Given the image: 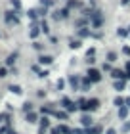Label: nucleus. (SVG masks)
<instances>
[{
	"mask_svg": "<svg viewBox=\"0 0 130 134\" xmlns=\"http://www.w3.org/2000/svg\"><path fill=\"white\" fill-rule=\"evenodd\" d=\"M61 105H63L69 113H73V111H77V109H78V105H77L75 102H71L69 98H63V100H61Z\"/></svg>",
	"mask_w": 130,
	"mask_h": 134,
	"instance_id": "obj_3",
	"label": "nucleus"
},
{
	"mask_svg": "<svg viewBox=\"0 0 130 134\" xmlns=\"http://www.w3.org/2000/svg\"><path fill=\"white\" fill-rule=\"evenodd\" d=\"M122 54H126V56H130V46H125V48H122Z\"/></svg>",
	"mask_w": 130,
	"mask_h": 134,
	"instance_id": "obj_43",
	"label": "nucleus"
},
{
	"mask_svg": "<svg viewBox=\"0 0 130 134\" xmlns=\"http://www.w3.org/2000/svg\"><path fill=\"white\" fill-rule=\"evenodd\" d=\"M128 111H130V107H126V105L119 107V119H126L128 117Z\"/></svg>",
	"mask_w": 130,
	"mask_h": 134,
	"instance_id": "obj_11",
	"label": "nucleus"
},
{
	"mask_svg": "<svg viewBox=\"0 0 130 134\" xmlns=\"http://www.w3.org/2000/svg\"><path fill=\"white\" fill-rule=\"evenodd\" d=\"M126 71H130V62H128V63H126Z\"/></svg>",
	"mask_w": 130,
	"mask_h": 134,
	"instance_id": "obj_50",
	"label": "nucleus"
},
{
	"mask_svg": "<svg viewBox=\"0 0 130 134\" xmlns=\"http://www.w3.org/2000/svg\"><path fill=\"white\" fill-rule=\"evenodd\" d=\"M8 134H17V132H15V129H12V130H8Z\"/></svg>",
	"mask_w": 130,
	"mask_h": 134,
	"instance_id": "obj_49",
	"label": "nucleus"
},
{
	"mask_svg": "<svg viewBox=\"0 0 130 134\" xmlns=\"http://www.w3.org/2000/svg\"><path fill=\"white\" fill-rule=\"evenodd\" d=\"M111 77H113L115 81H119V79H122V81H125V79H128V73L122 71V69H113V71H111Z\"/></svg>",
	"mask_w": 130,
	"mask_h": 134,
	"instance_id": "obj_4",
	"label": "nucleus"
},
{
	"mask_svg": "<svg viewBox=\"0 0 130 134\" xmlns=\"http://www.w3.org/2000/svg\"><path fill=\"white\" fill-rule=\"evenodd\" d=\"M8 90H10V92H14V94H17V96H21V94H23V88L19 86V84H10Z\"/></svg>",
	"mask_w": 130,
	"mask_h": 134,
	"instance_id": "obj_10",
	"label": "nucleus"
},
{
	"mask_svg": "<svg viewBox=\"0 0 130 134\" xmlns=\"http://www.w3.org/2000/svg\"><path fill=\"white\" fill-rule=\"evenodd\" d=\"M103 71H113L111 69V63H103Z\"/></svg>",
	"mask_w": 130,
	"mask_h": 134,
	"instance_id": "obj_42",
	"label": "nucleus"
},
{
	"mask_svg": "<svg viewBox=\"0 0 130 134\" xmlns=\"http://www.w3.org/2000/svg\"><path fill=\"white\" fill-rule=\"evenodd\" d=\"M42 6H54V0H40Z\"/></svg>",
	"mask_w": 130,
	"mask_h": 134,
	"instance_id": "obj_35",
	"label": "nucleus"
},
{
	"mask_svg": "<svg viewBox=\"0 0 130 134\" xmlns=\"http://www.w3.org/2000/svg\"><path fill=\"white\" fill-rule=\"evenodd\" d=\"M33 48H35V50H44V44H40V42H35V44H33Z\"/></svg>",
	"mask_w": 130,
	"mask_h": 134,
	"instance_id": "obj_33",
	"label": "nucleus"
},
{
	"mask_svg": "<svg viewBox=\"0 0 130 134\" xmlns=\"http://www.w3.org/2000/svg\"><path fill=\"white\" fill-rule=\"evenodd\" d=\"M94 54H96V50H94V48H90V50H88V54H86V56L90 58V56H94Z\"/></svg>",
	"mask_w": 130,
	"mask_h": 134,
	"instance_id": "obj_44",
	"label": "nucleus"
},
{
	"mask_svg": "<svg viewBox=\"0 0 130 134\" xmlns=\"http://www.w3.org/2000/svg\"><path fill=\"white\" fill-rule=\"evenodd\" d=\"M86 134H101V126H90L86 129Z\"/></svg>",
	"mask_w": 130,
	"mask_h": 134,
	"instance_id": "obj_17",
	"label": "nucleus"
},
{
	"mask_svg": "<svg viewBox=\"0 0 130 134\" xmlns=\"http://www.w3.org/2000/svg\"><path fill=\"white\" fill-rule=\"evenodd\" d=\"M80 123H82V126H86V129H90V126H92V117H88V115H82Z\"/></svg>",
	"mask_w": 130,
	"mask_h": 134,
	"instance_id": "obj_12",
	"label": "nucleus"
},
{
	"mask_svg": "<svg viewBox=\"0 0 130 134\" xmlns=\"http://www.w3.org/2000/svg\"><path fill=\"white\" fill-rule=\"evenodd\" d=\"M50 134H61V130H59V126H55V129H52V130H50Z\"/></svg>",
	"mask_w": 130,
	"mask_h": 134,
	"instance_id": "obj_40",
	"label": "nucleus"
},
{
	"mask_svg": "<svg viewBox=\"0 0 130 134\" xmlns=\"http://www.w3.org/2000/svg\"><path fill=\"white\" fill-rule=\"evenodd\" d=\"M125 105H126V107H130V98H126V100H125Z\"/></svg>",
	"mask_w": 130,
	"mask_h": 134,
	"instance_id": "obj_47",
	"label": "nucleus"
},
{
	"mask_svg": "<svg viewBox=\"0 0 130 134\" xmlns=\"http://www.w3.org/2000/svg\"><path fill=\"white\" fill-rule=\"evenodd\" d=\"M0 134H8V129H6V126H2V129H0Z\"/></svg>",
	"mask_w": 130,
	"mask_h": 134,
	"instance_id": "obj_46",
	"label": "nucleus"
},
{
	"mask_svg": "<svg viewBox=\"0 0 130 134\" xmlns=\"http://www.w3.org/2000/svg\"><path fill=\"white\" fill-rule=\"evenodd\" d=\"M48 75H50V73H48V71H40V73H38V77H40V79H46Z\"/></svg>",
	"mask_w": 130,
	"mask_h": 134,
	"instance_id": "obj_38",
	"label": "nucleus"
},
{
	"mask_svg": "<svg viewBox=\"0 0 130 134\" xmlns=\"http://www.w3.org/2000/svg\"><path fill=\"white\" fill-rule=\"evenodd\" d=\"M107 62H109V63L117 62V54H115V52H109V54H107Z\"/></svg>",
	"mask_w": 130,
	"mask_h": 134,
	"instance_id": "obj_27",
	"label": "nucleus"
},
{
	"mask_svg": "<svg viewBox=\"0 0 130 134\" xmlns=\"http://www.w3.org/2000/svg\"><path fill=\"white\" fill-rule=\"evenodd\" d=\"M121 4H122V6H126V4H130V0H122Z\"/></svg>",
	"mask_w": 130,
	"mask_h": 134,
	"instance_id": "obj_48",
	"label": "nucleus"
},
{
	"mask_svg": "<svg viewBox=\"0 0 130 134\" xmlns=\"http://www.w3.org/2000/svg\"><path fill=\"white\" fill-rule=\"evenodd\" d=\"M38 123H40V126H42V129H50V119H48L46 115H44V117H42V119L38 121Z\"/></svg>",
	"mask_w": 130,
	"mask_h": 134,
	"instance_id": "obj_18",
	"label": "nucleus"
},
{
	"mask_svg": "<svg viewBox=\"0 0 130 134\" xmlns=\"http://www.w3.org/2000/svg\"><path fill=\"white\" fill-rule=\"evenodd\" d=\"M8 77V69L6 67H0V79H6Z\"/></svg>",
	"mask_w": 130,
	"mask_h": 134,
	"instance_id": "obj_30",
	"label": "nucleus"
},
{
	"mask_svg": "<svg viewBox=\"0 0 130 134\" xmlns=\"http://www.w3.org/2000/svg\"><path fill=\"white\" fill-rule=\"evenodd\" d=\"M36 12H38V15L44 17V15L48 14V6H42V8H40V10H36Z\"/></svg>",
	"mask_w": 130,
	"mask_h": 134,
	"instance_id": "obj_29",
	"label": "nucleus"
},
{
	"mask_svg": "<svg viewBox=\"0 0 130 134\" xmlns=\"http://www.w3.org/2000/svg\"><path fill=\"white\" fill-rule=\"evenodd\" d=\"M27 15H29V19H33V21H35V19H36V15H38V12H36V10H29V12H27Z\"/></svg>",
	"mask_w": 130,
	"mask_h": 134,
	"instance_id": "obj_26",
	"label": "nucleus"
},
{
	"mask_svg": "<svg viewBox=\"0 0 130 134\" xmlns=\"http://www.w3.org/2000/svg\"><path fill=\"white\" fill-rule=\"evenodd\" d=\"M96 109H100V100L98 98L88 100V111H96Z\"/></svg>",
	"mask_w": 130,
	"mask_h": 134,
	"instance_id": "obj_6",
	"label": "nucleus"
},
{
	"mask_svg": "<svg viewBox=\"0 0 130 134\" xmlns=\"http://www.w3.org/2000/svg\"><path fill=\"white\" fill-rule=\"evenodd\" d=\"M115 90H119V92H121V90H125V81H122V79L115 82Z\"/></svg>",
	"mask_w": 130,
	"mask_h": 134,
	"instance_id": "obj_24",
	"label": "nucleus"
},
{
	"mask_svg": "<svg viewBox=\"0 0 130 134\" xmlns=\"http://www.w3.org/2000/svg\"><path fill=\"white\" fill-rule=\"evenodd\" d=\"M117 35H119L121 38H125V36L130 35V29H119V31H117Z\"/></svg>",
	"mask_w": 130,
	"mask_h": 134,
	"instance_id": "obj_21",
	"label": "nucleus"
},
{
	"mask_svg": "<svg viewBox=\"0 0 130 134\" xmlns=\"http://www.w3.org/2000/svg\"><path fill=\"white\" fill-rule=\"evenodd\" d=\"M52 62H54L52 56H40V58H38V63H40V65H52Z\"/></svg>",
	"mask_w": 130,
	"mask_h": 134,
	"instance_id": "obj_8",
	"label": "nucleus"
},
{
	"mask_svg": "<svg viewBox=\"0 0 130 134\" xmlns=\"http://www.w3.org/2000/svg\"><path fill=\"white\" fill-rule=\"evenodd\" d=\"M90 21H92V25H94V27H101V23H103L101 12L100 10H94V12H92V15H90Z\"/></svg>",
	"mask_w": 130,
	"mask_h": 134,
	"instance_id": "obj_1",
	"label": "nucleus"
},
{
	"mask_svg": "<svg viewBox=\"0 0 130 134\" xmlns=\"http://www.w3.org/2000/svg\"><path fill=\"white\" fill-rule=\"evenodd\" d=\"M125 100H126V98H122V96H117V98L113 100V103H115L117 107H122V105H125Z\"/></svg>",
	"mask_w": 130,
	"mask_h": 134,
	"instance_id": "obj_19",
	"label": "nucleus"
},
{
	"mask_svg": "<svg viewBox=\"0 0 130 134\" xmlns=\"http://www.w3.org/2000/svg\"><path fill=\"white\" fill-rule=\"evenodd\" d=\"M75 6L78 8V6H80V2H77V0H69V8H75Z\"/></svg>",
	"mask_w": 130,
	"mask_h": 134,
	"instance_id": "obj_36",
	"label": "nucleus"
},
{
	"mask_svg": "<svg viewBox=\"0 0 130 134\" xmlns=\"http://www.w3.org/2000/svg\"><path fill=\"white\" fill-rule=\"evenodd\" d=\"M36 121H38V117H36V113H35V111L27 113V123H36Z\"/></svg>",
	"mask_w": 130,
	"mask_h": 134,
	"instance_id": "obj_20",
	"label": "nucleus"
},
{
	"mask_svg": "<svg viewBox=\"0 0 130 134\" xmlns=\"http://www.w3.org/2000/svg\"><path fill=\"white\" fill-rule=\"evenodd\" d=\"M15 59H17V54H15V52H14V54H10V56L6 58V65H8V67H12V65L15 63Z\"/></svg>",
	"mask_w": 130,
	"mask_h": 134,
	"instance_id": "obj_13",
	"label": "nucleus"
},
{
	"mask_svg": "<svg viewBox=\"0 0 130 134\" xmlns=\"http://www.w3.org/2000/svg\"><path fill=\"white\" fill-rule=\"evenodd\" d=\"M86 23H88V19H78V21H77V27H84Z\"/></svg>",
	"mask_w": 130,
	"mask_h": 134,
	"instance_id": "obj_37",
	"label": "nucleus"
},
{
	"mask_svg": "<svg viewBox=\"0 0 130 134\" xmlns=\"http://www.w3.org/2000/svg\"><path fill=\"white\" fill-rule=\"evenodd\" d=\"M12 6H14L15 10H19L21 8V2H19V0H12Z\"/></svg>",
	"mask_w": 130,
	"mask_h": 134,
	"instance_id": "obj_34",
	"label": "nucleus"
},
{
	"mask_svg": "<svg viewBox=\"0 0 130 134\" xmlns=\"http://www.w3.org/2000/svg\"><path fill=\"white\" fill-rule=\"evenodd\" d=\"M73 134H86V130H82V129H75V130H73Z\"/></svg>",
	"mask_w": 130,
	"mask_h": 134,
	"instance_id": "obj_41",
	"label": "nucleus"
},
{
	"mask_svg": "<svg viewBox=\"0 0 130 134\" xmlns=\"http://www.w3.org/2000/svg\"><path fill=\"white\" fill-rule=\"evenodd\" d=\"M4 119H10V115L8 113H0V123H2Z\"/></svg>",
	"mask_w": 130,
	"mask_h": 134,
	"instance_id": "obj_39",
	"label": "nucleus"
},
{
	"mask_svg": "<svg viewBox=\"0 0 130 134\" xmlns=\"http://www.w3.org/2000/svg\"><path fill=\"white\" fill-rule=\"evenodd\" d=\"M6 23H10V25H12V23H14V25H17V12H6Z\"/></svg>",
	"mask_w": 130,
	"mask_h": 134,
	"instance_id": "obj_5",
	"label": "nucleus"
},
{
	"mask_svg": "<svg viewBox=\"0 0 130 134\" xmlns=\"http://www.w3.org/2000/svg\"><path fill=\"white\" fill-rule=\"evenodd\" d=\"M105 134H117V130H115V129H107V132H105Z\"/></svg>",
	"mask_w": 130,
	"mask_h": 134,
	"instance_id": "obj_45",
	"label": "nucleus"
},
{
	"mask_svg": "<svg viewBox=\"0 0 130 134\" xmlns=\"http://www.w3.org/2000/svg\"><path fill=\"white\" fill-rule=\"evenodd\" d=\"M92 88V81L88 77H84L82 79V84H80V90H82V92H86V90H90Z\"/></svg>",
	"mask_w": 130,
	"mask_h": 134,
	"instance_id": "obj_7",
	"label": "nucleus"
},
{
	"mask_svg": "<svg viewBox=\"0 0 130 134\" xmlns=\"http://www.w3.org/2000/svg\"><path fill=\"white\" fill-rule=\"evenodd\" d=\"M23 111H25V113H31V111H33V103H31V102H25V103H23Z\"/></svg>",
	"mask_w": 130,
	"mask_h": 134,
	"instance_id": "obj_23",
	"label": "nucleus"
},
{
	"mask_svg": "<svg viewBox=\"0 0 130 134\" xmlns=\"http://www.w3.org/2000/svg\"><path fill=\"white\" fill-rule=\"evenodd\" d=\"M69 84H71V86L75 88V90H78V88H80V81H78V77L71 75V77H69Z\"/></svg>",
	"mask_w": 130,
	"mask_h": 134,
	"instance_id": "obj_9",
	"label": "nucleus"
},
{
	"mask_svg": "<svg viewBox=\"0 0 130 134\" xmlns=\"http://www.w3.org/2000/svg\"><path fill=\"white\" fill-rule=\"evenodd\" d=\"M59 130H61V134H73V130L67 125H59Z\"/></svg>",
	"mask_w": 130,
	"mask_h": 134,
	"instance_id": "obj_22",
	"label": "nucleus"
},
{
	"mask_svg": "<svg viewBox=\"0 0 130 134\" xmlns=\"http://www.w3.org/2000/svg\"><path fill=\"white\" fill-rule=\"evenodd\" d=\"M40 29H42V33H44V35L50 33V29H48V23H46V21H42V23H40Z\"/></svg>",
	"mask_w": 130,
	"mask_h": 134,
	"instance_id": "obj_28",
	"label": "nucleus"
},
{
	"mask_svg": "<svg viewBox=\"0 0 130 134\" xmlns=\"http://www.w3.org/2000/svg\"><path fill=\"white\" fill-rule=\"evenodd\" d=\"M86 77H88L92 82H100L101 81V73L98 71V69H94V67H90V69L86 71Z\"/></svg>",
	"mask_w": 130,
	"mask_h": 134,
	"instance_id": "obj_2",
	"label": "nucleus"
},
{
	"mask_svg": "<svg viewBox=\"0 0 130 134\" xmlns=\"http://www.w3.org/2000/svg\"><path fill=\"white\" fill-rule=\"evenodd\" d=\"M121 132H130V121H128V123H125V125L121 126Z\"/></svg>",
	"mask_w": 130,
	"mask_h": 134,
	"instance_id": "obj_31",
	"label": "nucleus"
},
{
	"mask_svg": "<svg viewBox=\"0 0 130 134\" xmlns=\"http://www.w3.org/2000/svg\"><path fill=\"white\" fill-rule=\"evenodd\" d=\"M40 31H42V29L35 25L33 29H31V33H29V36H31V38H36V36H38V35H40Z\"/></svg>",
	"mask_w": 130,
	"mask_h": 134,
	"instance_id": "obj_14",
	"label": "nucleus"
},
{
	"mask_svg": "<svg viewBox=\"0 0 130 134\" xmlns=\"http://www.w3.org/2000/svg\"><path fill=\"white\" fill-rule=\"evenodd\" d=\"M55 86H58V90H63V86H65V81H63V79H59V81L55 82Z\"/></svg>",
	"mask_w": 130,
	"mask_h": 134,
	"instance_id": "obj_32",
	"label": "nucleus"
},
{
	"mask_svg": "<svg viewBox=\"0 0 130 134\" xmlns=\"http://www.w3.org/2000/svg\"><path fill=\"white\" fill-rule=\"evenodd\" d=\"M78 36H80V38H86V36H92V33L86 27H82V29H78Z\"/></svg>",
	"mask_w": 130,
	"mask_h": 134,
	"instance_id": "obj_15",
	"label": "nucleus"
},
{
	"mask_svg": "<svg viewBox=\"0 0 130 134\" xmlns=\"http://www.w3.org/2000/svg\"><path fill=\"white\" fill-rule=\"evenodd\" d=\"M69 46L73 48V50H77V48H80V46H82V42H80L78 38H77V40H75V38H71V40H69Z\"/></svg>",
	"mask_w": 130,
	"mask_h": 134,
	"instance_id": "obj_16",
	"label": "nucleus"
},
{
	"mask_svg": "<svg viewBox=\"0 0 130 134\" xmlns=\"http://www.w3.org/2000/svg\"><path fill=\"white\" fill-rule=\"evenodd\" d=\"M55 117L61 119V121H67V117H69V115H67L65 111H55Z\"/></svg>",
	"mask_w": 130,
	"mask_h": 134,
	"instance_id": "obj_25",
	"label": "nucleus"
}]
</instances>
